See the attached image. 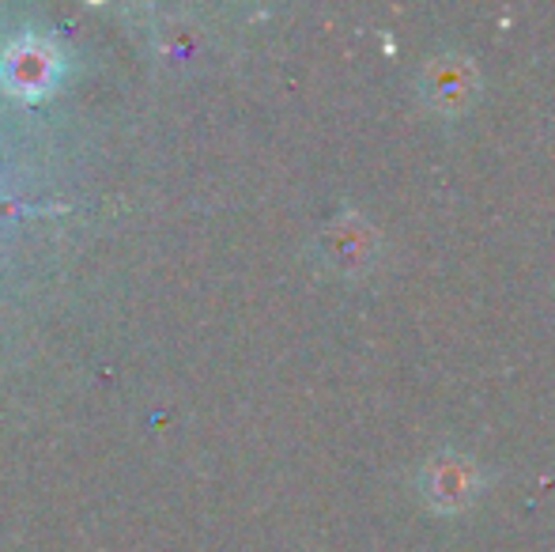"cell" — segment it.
<instances>
[{"instance_id": "obj_1", "label": "cell", "mask_w": 555, "mask_h": 552, "mask_svg": "<svg viewBox=\"0 0 555 552\" xmlns=\"http://www.w3.org/2000/svg\"><path fill=\"white\" fill-rule=\"evenodd\" d=\"M0 76L12 95H42L57 80V53L42 42H20L0 65Z\"/></svg>"}, {"instance_id": "obj_2", "label": "cell", "mask_w": 555, "mask_h": 552, "mask_svg": "<svg viewBox=\"0 0 555 552\" xmlns=\"http://www.w3.org/2000/svg\"><path fill=\"white\" fill-rule=\"evenodd\" d=\"M424 488L431 492V500L439 508H457V503H465L476 492V473L465 462H442L439 458L431 465V473L424 477Z\"/></svg>"}, {"instance_id": "obj_3", "label": "cell", "mask_w": 555, "mask_h": 552, "mask_svg": "<svg viewBox=\"0 0 555 552\" xmlns=\"http://www.w3.org/2000/svg\"><path fill=\"white\" fill-rule=\"evenodd\" d=\"M435 76H439V84L431 88V95L439 99V103L446 106V103H453V99H461L465 103L468 99V68L465 65H457V61H439L435 65Z\"/></svg>"}, {"instance_id": "obj_4", "label": "cell", "mask_w": 555, "mask_h": 552, "mask_svg": "<svg viewBox=\"0 0 555 552\" xmlns=\"http://www.w3.org/2000/svg\"><path fill=\"white\" fill-rule=\"evenodd\" d=\"M20 213V205H12V201H0V216H15Z\"/></svg>"}]
</instances>
